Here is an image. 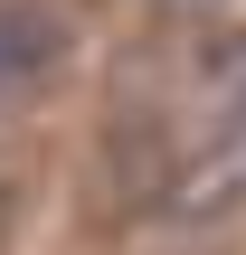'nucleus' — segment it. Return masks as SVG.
I'll list each match as a JSON object with an SVG mask.
<instances>
[{
    "instance_id": "f257e3e1",
    "label": "nucleus",
    "mask_w": 246,
    "mask_h": 255,
    "mask_svg": "<svg viewBox=\"0 0 246 255\" xmlns=\"http://www.w3.org/2000/svg\"><path fill=\"white\" fill-rule=\"evenodd\" d=\"M237 208H246V85L218 95V104H199L161 218H180V227H218V218H237Z\"/></svg>"
},
{
    "instance_id": "f03ea898",
    "label": "nucleus",
    "mask_w": 246,
    "mask_h": 255,
    "mask_svg": "<svg viewBox=\"0 0 246 255\" xmlns=\"http://www.w3.org/2000/svg\"><path fill=\"white\" fill-rule=\"evenodd\" d=\"M95 170H104V199H114L123 218H152V208L171 199L180 142H171V123H161L152 104H114V123H104V151H95Z\"/></svg>"
},
{
    "instance_id": "39448f33",
    "label": "nucleus",
    "mask_w": 246,
    "mask_h": 255,
    "mask_svg": "<svg viewBox=\"0 0 246 255\" xmlns=\"http://www.w3.org/2000/svg\"><path fill=\"white\" fill-rule=\"evenodd\" d=\"M9 218H19V180H9V161H0V237H9Z\"/></svg>"
},
{
    "instance_id": "7ed1b4c3",
    "label": "nucleus",
    "mask_w": 246,
    "mask_h": 255,
    "mask_svg": "<svg viewBox=\"0 0 246 255\" xmlns=\"http://www.w3.org/2000/svg\"><path fill=\"white\" fill-rule=\"evenodd\" d=\"M57 57H66V19L47 0H0V104L28 95Z\"/></svg>"
},
{
    "instance_id": "20e7f679",
    "label": "nucleus",
    "mask_w": 246,
    "mask_h": 255,
    "mask_svg": "<svg viewBox=\"0 0 246 255\" xmlns=\"http://www.w3.org/2000/svg\"><path fill=\"white\" fill-rule=\"evenodd\" d=\"M152 9H161V19H180V28H199V19H218L228 0H152Z\"/></svg>"
}]
</instances>
